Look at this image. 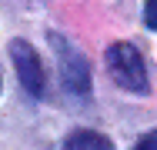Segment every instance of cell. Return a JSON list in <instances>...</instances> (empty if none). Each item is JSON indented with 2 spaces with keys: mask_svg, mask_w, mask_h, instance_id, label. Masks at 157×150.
<instances>
[{
  "mask_svg": "<svg viewBox=\"0 0 157 150\" xmlns=\"http://www.w3.org/2000/svg\"><path fill=\"white\" fill-rule=\"evenodd\" d=\"M107 70L124 90H134V93L147 90V67L134 43H114L107 50Z\"/></svg>",
  "mask_w": 157,
  "mask_h": 150,
  "instance_id": "1",
  "label": "cell"
},
{
  "mask_svg": "<svg viewBox=\"0 0 157 150\" xmlns=\"http://www.w3.org/2000/svg\"><path fill=\"white\" fill-rule=\"evenodd\" d=\"M10 57H13V67L20 73V84L30 97H40L44 93V67H40V57L27 40H13L10 43Z\"/></svg>",
  "mask_w": 157,
  "mask_h": 150,
  "instance_id": "2",
  "label": "cell"
},
{
  "mask_svg": "<svg viewBox=\"0 0 157 150\" xmlns=\"http://www.w3.org/2000/svg\"><path fill=\"white\" fill-rule=\"evenodd\" d=\"M54 43H57V54H60L63 84L74 90V93H84V90H87V63H84V57H80L70 43H60V40H54Z\"/></svg>",
  "mask_w": 157,
  "mask_h": 150,
  "instance_id": "3",
  "label": "cell"
},
{
  "mask_svg": "<svg viewBox=\"0 0 157 150\" xmlns=\"http://www.w3.org/2000/svg\"><path fill=\"white\" fill-rule=\"evenodd\" d=\"M63 150H114V147H110L107 137H100V133H94V130H77V133L67 137Z\"/></svg>",
  "mask_w": 157,
  "mask_h": 150,
  "instance_id": "4",
  "label": "cell"
},
{
  "mask_svg": "<svg viewBox=\"0 0 157 150\" xmlns=\"http://www.w3.org/2000/svg\"><path fill=\"white\" fill-rule=\"evenodd\" d=\"M144 24L157 30V0H147V7H144Z\"/></svg>",
  "mask_w": 157,
  "mask_h": 150,
  "instance_id": "5",
  "label": "cell"
},
{
  "mask_svg": "<svg viewBox=\"0 0 157 150\" xmlns=\"http://www.w3.org/2000/svg\"><path fill=\"white\" fill-rule=\"evenodd\" d=\"M134 150H157V130H154V133H147V137H140Z\"/></svg>",
  "mask_w": 157,
  "mask_h": 150,
  "instance_id": "6",
  "label": "cell"
}]
</instances>
